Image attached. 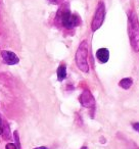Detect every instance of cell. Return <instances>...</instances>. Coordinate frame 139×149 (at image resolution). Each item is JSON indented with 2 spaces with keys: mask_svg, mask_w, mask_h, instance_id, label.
<instances>
[{
  "mask_svg": "<svg viewBox=\"0 0 139 149\" xmlns=\"http://www.w3.org/2000/svg\"><path fill=\"white\" fill-rule=\"evenodd\" d=\"M128 33L130 44L135 52L139 51V21L137 13L131 10L128 15Z\"/></svg>",
  "mask_w": 139,
  "mask_h": 149,
  "instance_id": "obj_1",
  "label": "cell"
},
{
  "mask_svg": "<svg viewBox=\"0 0 139 149\" xmlns=\"http://www.w3.org/2000/svg\"><path fill=\"white\" fill-rule=\"evenodd\" d=\"M75 59L79 70L87 74L89 72V64H88V44L86 40L82 41L79 45V48L76 52Z\"/></svg>",
  "mask_w": 139,
  "mask_h": 149,
  "instance_id": "obj_2",
  "label": "cell"
},
{
  "mask_svg": "<svg viewBox=\"0 0 139 149\" xmlns=\"http://www.w3.org/2000/svg\"><path fill=\"white\" fill-rule=\"evenodd\" d=\"M60 22H61L62 26L66 29H73V28L77 27L81 24V19H80L79 15H73L70 10H64L61 13L60 15Z\"/></svg>",
  "mask_w": 139,
  "mask_h": 149,
  "instance_id": "obj_3",
  "label": "cell"
},
{
  "mask_svg": "<svg viewBox=\"0 0 139 149\" xmlns=\"http://www.w3.org/2000/svg\"><path fill=\"white\" fill-rule=\"evenodd\" d=\"M104 17H105V5L102 1L98 2V5L96 7V11L94 13L93 19L91 23V29L93 32L98 30L102 26L104 22Z\"/></svg>",
  "mask_w": 139,
  "mask_h": 149,
  "instance_id": "obj_4",
  "label": "cell"
},
{
  "mask_svg": "<svg viewBox=\"0 0 139 149\" xmlns=\"http://www.w3.org/2000/svg\"><path fill=\"white\" fill-rule=\"evenodd\" d=\"M80 103L82 106L86 108H92L93 109L95 107V99H94L93 95L89 90H84L83 93L80 96Z\"/></svg>",
  "mask_w": 139,
  "mask_h": 149,
  "instance_id": "obj_5",
  "label": "cell"
},
{
  "mask_svg": "<svg viewBox=\"0 0 139 149\" xmlns=\"http://www.w3.org/2000/svg\"><path fill=\"white\" fill-rule=\"evenodd\" d=\"M0 54H1V57H2L3 61L6 64H8V65H15V64L19 63L20 61L19 57L13 52L8 51V50H2Z\"/></svg>",
  "mask_w": 139,
  "mask_h": 149,
  "instance_id": "obj_6",
  "label": "cell"
},
{
  "mask_svg": "<svg viewBox=\"0 0 139 149\" xmlns=\"http://www.w3.org/2000/svg\"><path fill=\"white\" fill-rule=\"evenodd\" d=\"M96 57L101 63H105L110 58V51L106 48H100L96 51Z\"/></svg>",
  "mask_w": 139,
  "mask_h": 149,
  "instance_id": "obj_7",
  "label": "cell"
},
{
  "mask_svg": "<svg viewBox=\"0 0 139 149\" xmlns=\"http://www.w3.org/2000/svg\"><path fill=\"white\" fill-rule=\"evenodd\" d=\"M66 78V66L64 64H60L57 68V80L59 82H61Z\"/></svg>",
  "mask_w": 139,
  "mask_h": 149,
  "instance_id": "obj_8",
  "label": "cell"
},
{
  "mask_svg": "<svg viewBox=\"0 0 139 149\" xmlns=\"http://www.w3.org/2000/svg\"><path fill=\"white\" fill-rule=\"evenodd\" d=\"M132 84H133V80L131 79V78H124V79H122L120 81L119 85H120V87H122L123 89L128 90V89H130V88H131Z\"/></svg>",
  "mask_w": 139,
  "mask_h": 149,
  "instance_id": "obj_9",
  "label": "cell"
},
{
  "mask_svg": "<svg viewBox=\"0 0 139 149\" xmlns=\"http://www.w3.org/2000/svg\"><path fill=\"white\" fill-rule=\"evenodd\" d=\"M15 146H17V149H21V143H20V138H19V134H17V132L15 131Z\"/></svg>",
  "mask_w": 139,
  "mask_h": 149,
  "instance_id": "obj_10",
  "label": "cell"
},
{
  "mask_svg": "<svg viewBox=\"0 0 139 149\" xmlns=\"http://www.w3.org/2000/svg\"><path fill=\"white\" fill-rule=\"evenodd\" d=\"M6 149H17V146H15V143H8V144H6V147H5Z\"/></svg>",
  "mask_w": 139,
  "mask_h": 149,
  "instance_id": "obj_11",
  "label": "cell"
},
{
  "mask_svg": "<svg viewBox=\"0 0 139 149\" xmlns=\"http://www.w3.org/2000/svg\"><path fill=\"white\" fill-rule=\"evenodd\" d=\"M132 127L135 131H137V132L139 133V123H134V124L132 125Z\"/></svg>",
  "mask_w": 139,
  "mask_h": 149,
  "instance_id": "obj_12",
  "label": "cell"
},
{
  "mask_svg": "<svg viewBox=\"0 0 139 149\" xmlns=\"http://www.w3.org/2000/svg\"><path fill=\"white\" fill-rule=\"evenodd\" d=\"M64 0H53V3H55V4H58V3L62 2Z\"/></svg>",
  "mask_w": 139,
  "mask_h": 149,
  "instance_id": "obj_13",
  "label": "cell"
},
{
  "mask_svg": "<svg viewBox=\"0 0 139 149\" xmlns=\"http://www.w3.org/2000/svg\"><path fill=\"white\" fill-rule=\"evenodd\" d=\"M34 149H49V148H47V147H45V146H40V147H37V148H34Z\"/></svg>",
  "mask_w": 139,
  "mask_h": 149,
  "instance_id": "obj_14",
  "label": "cell"
},
{
  "mask_svg": "<svg viewBox=\"0 0 139 149\" xmlns=\"http://www.w3.org/2000/svg\"><path fill=\"white\" fill-rule=\"evenodd\" d=\"M3 133V128H2V126H1V124H0V135L2 134Z\"/></svg>",
  "mask_w": 139,
  "mask_h": 149,
  "instance_id": "obj_15",
  "label": "cell"
},
{
  "mask_svg": "<svg viewBox=\"0 0 139 149\" xmlns=\"http://www.w3.org/2000/svg\"><path fill=\"white\" fill-rule=\"evenodd\" d=\"M81 149H88V148H87V147H86V146H83V147H82Z\"/></svg>",
  "mask_w": 139,
  "mask_h": 149,
  "instance_id": "obj_16",
  "label": "cell"
}]
</instances>
